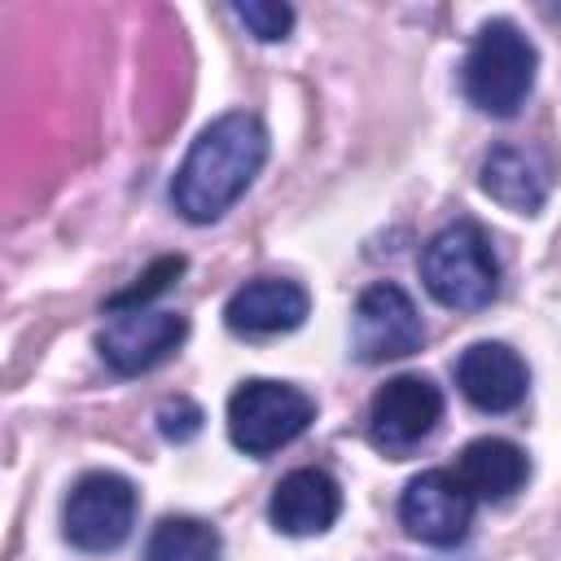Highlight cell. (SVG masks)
Returning <instances> with one entry per match:
<instances>
[{
    "mask_svg": "<svg viewBox=\"0 0 561 561\" xmlns=\"http://www.w3.org/2000/svg\"><path fill=\"white\" fill-rule=\"evenodd\" d=\"M267 158V131L254 114L232 110L219 114L197 131L188 145L175 180H171V202L188 224H210L219 219L259 175Z\"/></svg>",
    "mask_w": 561,
    "mask_h": 561,
    "instance_id": "cell-1",
    "label": "cell"
},
{
    "mask_svg": "<svg viewBox=\"0 0 561 561\" xmlns=\"http://www.w3.org/2000/svg\"><path fill=\"white\" fill-rule=\"evenodd\" d=\"M421 280L451 311L491 307L500 294V259L491 250V237L473 219L447 224L443 232L430 237L421 254Z\"/></svg>",
    "mask_w": 561,
    "mask_h": 561,
    "instance_id": "cell-2",
    "label": "cell"
},
{
    "mask_svg": "<svg viewBox=\"0 0 561 561\" xmlns=\"http://www.w3.org/2000/svg\"><path fill=\"white\" fill-rule=\"evenodd\" d=\"M535 70H539L535 44L513 22L495 18L473 35L460 79H465V96L473 110L491 118H513L535 88Z\"/></svg>",
    "mask_w": 561,
    "mask_h": 561,
    "instance_id": "cell-3",
    "label": "cell"
},
{
    "mask_svg": "<svg viewBox=\"0 0 561 561\" xmlns=\"http://www.w3.org/2000/svg\"><path fill=\"white\" fill-rule=\"evenodd\" d=\"M316 416L311 394H302L289 381L250 377L228 399V438L245 456H272L285 443H294Z\"/></svg>",
    "mask_w": 561,
    "mask_h": 561,
    "instance_id": "cell-4",
    "label": "cell"
},
{
    "mask_svg": "<svg viewBox=\"0 0 561 561\" xmlns=\"http://www.w3.org/2000/svg\"><path fill=\"white\" fill-rule=\"evenodd\" d=\"M421 342H425V324H421V311L403 285L377 280L359 294L355 316H351V346L364 364L416 355Z\"/></svg>",
    "mask_w": 561,
    "mask_h": 561,
    "instance_id": "cell-5",
    "label": "cell"
},
{
    "mask_svg": "<svg viewBox=\"0 0 561 561\" xmlns=\"http://www.w3.org/2000/svg\"><path fill=\"white\" fill-rule=\"evenodd\" d=\"M438 421H443V390L421 373L390 377L368 403V438L386 456H403L421 447Z\"/></svg>",
    "mask_w": 561,
    "mask_h": 561,
    "instance_id": "cell-6",
    "label": "cell"
},
{
    "mask_svg": "<svg viewBox=\"0 0 561 561\" xmlns=\"http://www.w3.org/2000/svg\"><path fill=\"white\" fill-rule=\"evenodd\" d=\"M136 522V486L123 473H88L75 482L61 526L83 552H114Z\"/></svg>",
    "mask_w": 561,
    "mask_h": 561,
    "instance_id": "cell-7",
    "label": "cell"
},
{
    "mask_svg": "<svg viewBox=\"0 0 561 561\" xmlns=\"http://www.w3.org/2000/svg\"><path fill=\"white\" fill-rule=\"evenodd\" d=\"M399 522L412 539L434 543V548H451L469 535L473 522V495L469 486L447 473V469H425L416 473L403 495H399Z\"/></svg>",
    "mask_w": 561,
    "mask_h": 561,
    "instance_id": "cell-8",
    "label": "cell"
},
{
    "mask_svg": "<svg viewBox=\"0 0 561 561\" xmlns=\"http://www.w3.org/2000/svg\"><path fill=\"white\" fill-rule=\"evenodd\" d=\"M184 337H188V320L180 311L140 307V311H114V320L96 333V351L118 377H136L158 368L167 355H175Z\"/></svg>",
    "mask_w": 561,
    "mask_h": 561,
    "instance_id": "cell-9",
    "label": "cell"
},
{
    "mask_svg": "<svg viewBox=\"0 0 561 561\" xmlns=\"http://www.w3.org/2000/svg\"><path fill=\"white\" fill-rule=\"evenodd\" d=\"M456 386L478 412H513L526 399L530 373L504 342H473L456 359Z\"/></svg>",
    "mask_w": 561,
    "mask_h": 561,
    "instance_id": "cell-10",
    "label": "cell"
},
{
    "mask_svg": "<svg viewBox=\"0 0 561 561\" xmlns=\"http://www.w3.org/2000/svg\"><path fill=\"white\" fill-rule=\"evenodd\" d=\"M307 311H311L307 289L298 280H285V276H254L224 302V320L241 337L289 333L307 320Z\"/></svg>",
    "mask_w": 561,
    "mask_h": 561,
    "instance_id": "cell-11",
    "label": "cell"
},
{
    "mask_svg": "<svg viewBox=\"0 0 561 561\" xmlns=\"http://www.w3.org/2000/svg\"><path fill=\"white\" fill-rule=\"evenodd\" d=\"M342 513V486L324 469H294L276 482L267 517L285 535H320Z\"/></svg>",
    "mask_w": 561,
    "mask_h": 561,
    "instance_id": "cell-12",
    "label": "cell"
},
{
    "mask_svg": "<svg viewBox=\"0 0 561 561\" xmlns=\"http://www.w3.org/2000/svg\"><path fill=\"white\" fill-rule=\"evenodd\" d=\"M482 193L491 202H500L513 215H535L548 197V175L535 162V153L517 149V145H495L482 158V175H478Z\"/></svg>",
    "mask_w": 561,
    "mask_h": 561,
    "instance_id": "cell-13",
    "label": "cell"
},
{
    "mask_svg": "<svg viewBox=\"0 0 561 561\" xmlns=\"http://www.w3.org/2000/svg\"><path fill=\"white\" fill-rule=\"evenodd\" d=\"M456 478L469 486L473 500H508L513 491H522V482L530 478V460L517 443L508 438H473L460 451Z\"/></svg>",
    "mask_w": 561,
    "mask_h": 561,
    "instance_id": "cell-14",
    "label": "cell"
},
{
    "mask_svg": "<svg viewBox=\"0 0 561 561\" xmlns=\"http://www.w3.org/2000/svg\"><path fill=\"white\" fill-rule=\"evenodd\" d=\"M224 539L202 517H162L145 543V561H219Z\"/></svg>",
    "mask_w": 561,
    "mask_h": 561,
    "instance_id": "cell-15",
    "label": "cell"
},
{
    "mask_svg": "<svg viewBox=\"0 0 561 561\" xmlns=\"http://www.w3.org/2000/svg\"><path fill=\"white\" fill-rule=\"evenodd\" d=\"M184 272V259L180 254H167V259H158L145 276H136V285L131 289H123V294H114L110 302H105V311L114 316V311H140V307H149L162 289H171V280Z\"/></svg>",
    "mask_w": 561,
    "mask_h": 561,
    "instance_id": "cell-16",
    "label": "cell"
},
{
    "mask_svg": "<svg viewBox=\"0 0 561 561\" xmlns=\"http://www.w3.org/2000/svg\"><path fill=\"white\" fill-rule=\"evenodd\" d=\"M232 13H237V22H241V26H245L254 39H263V44L285 39V35H289V26H294V9H289V4L237 0V4H232Z\"/></svg>",
    "mask_w": 561,
    "mask_h": 561,
    "instance_id": "cell-17",
    "label": "cell"
},
{
    "mask_svg": "<svg viewBox=\"0 0 561 561\" xmlns=\"http://www.w3.org/2000/svg\"><path fill=\"white\" fill-rule=\"evenodd\" d=\"M158 430L167 443H188L202 430V408L193 399H167L158 408Z\"/></svg>",
    "mask_w": 561,
    "mask_h": 561,
    "instance_id": "cell-18",
    "label": "cell"
}]
</instances>
